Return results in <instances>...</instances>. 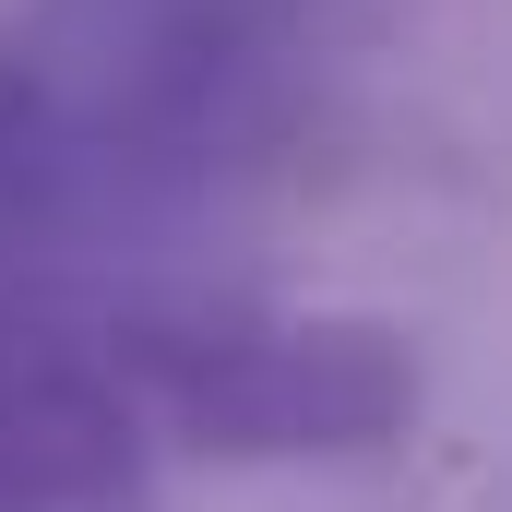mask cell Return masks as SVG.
<instances>
[{"label":"cell","mask_w":512,"mask_h":512,"mask_svg":"<svg viewBox=\"0 0 512 512\" xmlns=\"http://www.w3.org/2000/svg\"><path fill=\"white\" fill-rule=\"evenodd\" d=\"M120 382L179 453L215 465H370L417 429L429 370L370 310H191L143 322Z\"/></svg>","instance_id":"1"},{"label":"cell","mask_w":512,"mask_h":512,"mask_svg":"<svg viewBox=\"0 0 512 512\" xmlns=\"http://www.w3.org/2000/svg\"><path fill=\"white\" fill-rule=\"evenodd\" d=\"M12 143H24V96L0 84V167H12Z\"/></svg>","instance_id":"2"}]
</instances>
